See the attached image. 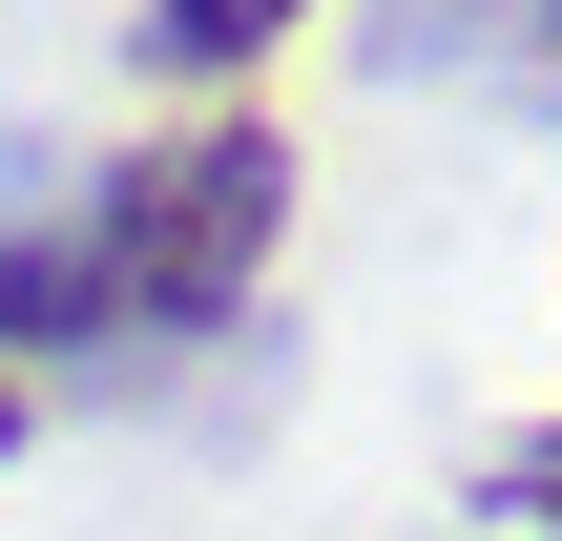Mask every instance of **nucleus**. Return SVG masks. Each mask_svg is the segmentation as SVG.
I'll return each instance as SVG.
<instances>
[{"mask_svg": "<svg viewBox=\"0 0 562 541\" xmlns=\"http://www.w3.org/2000/svg\"><path fill=\"white\" fill-rule=\"evenodd\" d=\"M271 250H292V146L188 125V146H125V167H63L42 208H0V334H209V313H250Z\"/></svg>", "mask_w": 562, "mask_h": 541, "instance_id": "nucleus-1", "label": "nucleus"}, {"mask_svg": "<svg viewBox=\"0 0 562 541\" xmlns=\"http://www.w3.org/2000/svg\"><path fill=\"white\" fill-rule=\"evenodd\" d=\"M292 21H313V0H146V63H167V83H250Z\"/></svg>", "mask_w": 562, "mask_h": 541, "instance_id": "nucleus-2", "label": "nucleus"}, {"mask_svg": "<svg viewBox=\"0 0 562 541\" xmlns=\"http://www.w3.org/2000/svg\"><path fill=\"white\" fill-rule=\"evenodd\" d=\"M480 500H501V521H542V541H562V417H542V438H501V459H480Z\"/></svg>", "mask_w": 562, "mask_h": 541, "instance_id": "nucleus-3", "label": "nucleus"}, {"mask_svg": "<svg viewBox=\"0 0 562 541\" xmlns=\"http://www.w3.org/2000/svg\"><path fill=\"white\" fill-rule=\"evenodd\" d=\"M501 42H521V83H562V0H480Z\"/></svg>", "mask_w": 562, "mask_h": 541, "instance_id": "nucleus-4", "label": "nucleus"}, {"mask_svg": "<svg viewBox=\"0 0 562 541\" xmlns=\"http://www.w3.org/2000/svg\"><path fill=\"white\" fill-rule=\"evenodd\" d=\"M0 459H21V375H0Z\"/></svg>", "mask_w": 562, "mask_h": 541, "instance_id": "nucleus-5", "label": "nucleus"}]
</instances>
